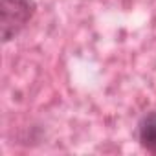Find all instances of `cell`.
I'll list each match as a JSON object with an SVG mask.
<instances>
[{
	"mask_svg": "<svg viewBox=\"0 0 156 156\" xmlns=\"http://www.w3.org/2000/svg\"><path fill=\"white\" fill-rule=\"evenodd\" d=\"M37 15L35 0H0V35L8 44L20 37Z\"/></svg>",
	"mask_w": 156,
	"mask_h": 156,
	"instance_id": "obj_1",
	"label": "cell"
},
{
	"mask_svg": "<svg viewBox=\"0 0 156 156\" xmlns=\"http://www.w3.org/2000/svg\"><path fill=\"white\" fill-rule=\"evenodd\" d=\"M136 138L143 151H147L149 154H156V110L141 114L136 123Z\"/></svg>",
	"mask_w": 156,
	"mask_h": 156,
	"instance_id": "obj_2",
	"label": "cell"
}]
</instances>
